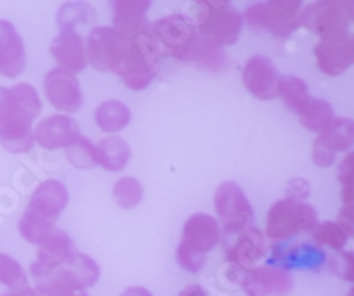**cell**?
Listing matches in <instances>:
<instances>
[{
	"mask_svg": "<svg viewBox=\"0 0 354 296\" xmlns=\"http://www.w3.org/2000/svg\"><path fill=\"white\" fill-rule=\"evenodd\" d=\"M160 53L147 33L131 39L128 52L124 53L121 64L113 73L124 82V86L131 91H144L151 86L158 73Z\"/></svg>",
	"mask_w": 354,
	"mask_h": 296,
	"instance_id": "5",
	"label": "cell"
},
{
	"mask_svg": "<svg viewBox=\"0 0 354 296\" xmlns=\"http://www.w3.org/2000/svg\"><path fill=\"white\" fill-rule=\"evenodd\" d=\"M220 243V225L218 220L205 213H197L186 220L183 228L181 247L205 256Z\"/></svg>",
	"mask_w": 354,
	"mask_h": 296,
	"instance_id": "17",
	"label": "cell"
},
{
	"mask_svg": "<svg viewBox=\"0 0 354 296\" xmlns=\"http://www.w3.org/2000/svg\"><path fill=\"white\" fill-rule=\"evenodd\" d=\"M4 296H44L43 293H39L37 289L34 288H24V289H18V291H8Z\"/></svg>",
	"mask_w": 354,
	"mask_h": 296,
	"instance_id": "41",
	"label": "cell"
},
{
	"mask_svg": "<svg viewBox=\"0 0 354 296\" xmlns=\"http://www.w3.org/2000/svg\"><path fill=\"white\" fill-rule=\"evenodd\" d=\"M53 229H55V220L46 219V216L39 215L28 207L20 220V234L27 239L28 243L39 245Z\"/></svg>",
	"mask_w": 354,
	"mask_h": 296,
	"instance_id": "29",
	"label": "cell"
},
{
	"mask_svg": "<svg viewBox=\"0 0 354 296\" xmlns=\"http://www.w3.org/2000/svg\"><path fill=\"white\" fill-rule=\"evenodd\" d=\"M319 140H321L328 149L337 153H351L354 142V122L353 119L347 118H335L330 124L326 126V130H322L319 133Z\"/></svg>",
	"mask_w": 354,
	"mask_h": 296,
	"instance_id": "26",
	"label": "cell"
},
{
	"mask_svg": "<svg viewBox=\"0 0 354 296\" xmlns=\"http://www.w3.org/2000/svg\"><path fill=\"white\" fill-rule=\"evenodd\" d=\"M25 64L27 55L24 39L11 21L0 20V75L8 78L20 77Z\"/></svg>",
	"mask_w": 354,
	"mask_h": 296,
	"instance_id": "18",
	"label": "cell"
},
{
	"mask_svg": "<svg viewBox=\"0 0 354 296\" xmlns=\"http://www.w3.org/2000/svg\"><path fill=\"white\" fill-rule=\"evenodd\" d=\"M80 126L73 118L55 114L44 118L34 130V140L44 149H62L69 147L80 138Z\"/></svg>",
	"mask_w": 354,
	"mask_h": 296,
	"instance_id": "14",
	"label": "cell"
},
{
	"mask_svg": "<svg viewBox=\"0 0 354 296\" xmlns=\"http://www.w3.org/2000/svg\"><path fill=\"white\" fill-rule=\"evenodd\" d=\"M151 8L149 0H117L113 2V29L128 39H135L144 34L149 27L147 11Z\"/></svg>",
	"mask_w": 354,
	"mask_h": 296,
	"instance_id": "19",
	"label": "cell"
},
{
	"mask_svg": "<svg viewBox=\"0 0 354 296\" xmlns=\"http://www.w3.org/2000/svg\"><path fill=\"white\" fill-rule=\"evenodd\" d=\"M301 0H270L248 6L243 21L257 30H266L274 37L286 39L299 27Z\"/></svg>",
	"mask_w": 354,
	"mask_h": 296,
	"instance_id": "4",
	"label": "cell"
},
{
	"mask_svg": "<svg viewBox=\"0 0 354 296\" xmlns=\"http://www.w3.org/2000/svg\"><path fill=\"white\" fill-rule=\"evenodd\" d=\"M0 286L8 288L9 291L27 288V277L18 261L6 254H0Z\"/></svg>",
	"mask_w": 354,
	"mask_h": 296,
	"instance_id": "35",
	"label": "cell"
},
{
	"mask_svg": "<svg viewBox=\"0 0 354 296\" xmlns=\"http://www.w3.org/2000/svg\"><path fill=\"white\" fill-rule=\"evenodd\" d=\"M326 261V254L315 245L301 243L294 245L290 248L278 247L273 250V256L270 259V266L282 268L289 272L290 268H310L317 270Z\"/></svg>",
	"mask_w": 354,
	"mask_h": 296,
	"instance_id": "23",
	"label": "cell"
},
{
	"mask_svg": "<svg viewBox=\"0 0 354 296\" xmlns=\"http://www.w3.org/2000/svg\"><path fill=\"white\" fill-rule=\"evenodd\" d=\"M44 93L48 102L64 114H75L84 105V94L77 77L61 68L50 69L44 77Z\"/></svg>",
	"mask_w": 354,
	"mask_h": 296,
	"instance_id": "12",
	"label": "cell"
},
{
	"mask_svg": "<svg viewBox=\"0 0 354 296\" xmlns=\"http://www.w3.org/2000/svg\"><path fill=\"white\" fill-rule=\"evenodd\" d=\"M353 295H354V291H351V293H349V296H353Z\"/></svg>",
	"mask_w": 354,
	"mask_h": 296,
	"instance_id": "44",
	"label": "cell"
},
{
	"mask_svg": "<svg viewBox=\"0 0 354 296\" xmlns=\"http://www.w3.org/2000/svg\"><path fill=\"white\" fill-rule=\"evenodd\" d=\"M129 43L131 39L117 33L113 27H93L85 45L87 64L97 71H115L128 52Z\"/></svg>",
	"mask_w": 354,
	"mask_h": 296,
	"instance_id": "10",
	"label": "cell"
},
{
	"mask_svg": "<svg viewBox=\"0 0 354 296\" xmlns=\"http://www.w3.org/2000/svg\"><path fill=\"white\" fill-rule=\"evenodd\" d=\"M113 199L122 210H133L144 199V187L135 178H121L113 185Z\"/></svg>",
	"mask_w": 354,
	"mask_h": 296,
	"instance_id": "33",
	"label": "cell"
},
{
	"mask_svg": "<svg viewBox=\"0 0 354 296\" xmlns=\"http://www.w3.org/2000/svg\"><path fill=\"white\" fill-rule=\"evenodd\" d=\"M68 296H87V295H85V291H78V293H73V295H68Z\"/></svg>",
	"mask_w": 354,
	"mask_h": 296,
	"instance_id": "43",
	"label": "cell"
},
{
	"mask_svg": "<svg viewBox=\"0 0 354 296\" xmlns=\"http://www.w3.org/2000/svg\"><path fill=\"white\" fill-rule=\"evenodd\" d=\"M96 124L100 126L101 131H106V133H117V131L124 130L126 126L131 121V112H129L128 107L122 102H115V100H110V102L101 103L96 109Z\"/></svg>",
	"mask_w": 354,
	"mask_h": 296,
	"instance_id": "27",
	"label": "cell"
},
{
	"mask_svg": "<svg viewBox=\"0 0 354 296\" xmlns=\"http://www.w3.org/2000/svg\"><path fill=\"white\" fill-rule=\"evenodd\" d=\"M185 61H194L204 68L211 69V71H221L227 66V55L218 46L209 45L204 39H197Z\"/></svg>",
	"mask_w": 354,
	"mask_h": 296,
	"instance_id": "30",
	"label": "cell"
},
{
	"mask_svg": "<svg viewBox=\"0 0 354 296\" xmlns=\"http://www.w3.org/2000/svg\"><path fill=\"white\" fill-rule=\"evenodd\" d=\"M310 234L317 245H324V247H330L337 252L344 250L347 239H349V234L337 222H317L315 228L310 231Z\"/></svg>",
	"mask_w": 354,
	"mask_h": 296,
	"instance_id": "32",
	"label": "cell"
},
{
	"mask_svg": "<svg viewBox=\"0 0 354 296\" xmlns=\"http://www.w3.org/2000/svg\"><path fill=\"white\" fill-rule=\"evenodd\" d=\"M97 165L109 172H121L131 158V147L121 137L101 138L96 144Z\"/></svg>",
	"mask_w": 354,
	"mask_h": 296,
	"instance_id": "24",
	"label": "cell"
},
{
	"mask_svg": "<svg viewBox=\"0 0 354 296\" xmlns=\"http://www.w3.org/2000/svg\"><path fill=\"white\" fill-rule=\"evenodd\" d=\"M66 156L77 169H93L97 165L96 146L85 137H80L77 142L66 147Z\"/></svg>",
	"mask_w": 354,
	"mask_h": 296,
	"instance_id": "34",
	"label": "cell"
},
{
	"mask_svg": "<svg viewBox=\"0 0 354 296\" xmlns=\"http://www.w3.org/2000/svg\"><path fill=\"white\" fill-rule=\"evenodd\" d=\"M266 236L274 243H283L299 232H310L317 223V213L310 204L294 199H282L268 213Z\"/></svg>",
	"mask_w": 354,
	"mask_h": 296,
	"instance_id": "8",
	"label": "cell"
},
{
	"mask_svg": "<svg viewBox=\"0 0 354 296\" xmlns=\"http://www.w3.org/2000/svg\"><path fill=\"white\" fill-rule=\"evenodd\" d=\"M94 21V9L85 2H68L57 15V25L61 33H77L78 25Z\"/></svg>",
	"mask_w": 354,
	"mask_h": 296,
	"instance_id": "28",
	"label": "cell"
},
{
	"mask_svg": "<svg viewBox=\"0 0 354 296\" xmlns=\"http://www.w3.org/2000/svg\"><path fill=\"white\" fill-rule=\"evenodd\" d=\"M68 203V188L57 179H48V181L41 183L39 187L36 188V192L30 197V203H28V210L36 211L39 215L57 222V219L66 210Z\"/></svg>",
	"mask_w": 354,
	"mask_h": 296,
	"instance_id": "22",
	"label": "cell"
},
{
	"mask_svg": "<svg viewBox=\"0 0 354 296\" xmlns=\"http://www.w3.org/2000/svg\"><path fill=\"white\" fill-rule=\"evenodd\" d=\"M353 24V2L346 0H322L301 9L299 25L317 34L321 39H340L349 36Z\"/></svg>",
	"mask_w": 354,
	"mask_h": 296,
	"instance_id": "6",
	"label": "cell"
},
{
	"mask_svg": "<svg viewBox=\"0 0 354 296\" xmlns=\"http://www.w3.org/2000/svg\"><path fill=\"white\" fill-rule=\"evenodd\" d=\"M278 75L277 68L268 57L254 55L243 68V84L252 96L262 102H270L278 96Z\"/></svg>",
	"mask_w": 354,
	"mask_h": 296,
	"instance_id": "13",
	"label": "cell"
},
{
	"mask_svg": "<svg viewBox=\"0 0 354 296\" xmlns=\"http://www.w3.org/2000/svg\"><path fill=\"white\" fill-rule=\"evenodd\" d=\"M312 160L319 167H330L335 162V153L331 149H328L319 138H315L314 149H312Z\"/></svg>",
	"mask_w": 354,
	"mask_h": 296,
	"instance_id": "38",
	"label": "cell"
},
{
	"mask_svg": "<svg viewBox=\"0 0 354 296\" xmlns=\"http://www.w3.org/2000/svg\"><path fill=\"white\" fill-rule=\"evenodd\" d=\"M266 256H268L266 238L254 225L239 232L236 243L227 250V259H229L230 266L243 270V273L257 268Z\"/></svg>",
	"mask_w": 354,
	"mask_h": 296,
	"instance_id": "16",
	"label": "cell"
},
{
	"mask_svg": "<svg viewBox=\"0 0 354 296\" xmlns=\"http://www.w3.org/2000/svg\"><path fill=\"white\" fill-rule=\"evenodd\" d=\"M287 192H289V199L301 201L303 203V199H305L306 195L310 194V185H308V181L303 178L290 179Z\"/></svg>",
	"mask_w": 354,
	"mask_h": 296,
	"instance_id": "39",
	"label": "cell"
},
{
	"mask_svg": "<svg viewBox=\"0 0 354 296\" xmlns=\"http://www.w3.org/2000/svg\"><path fill=\"white\" fill-rule=\"evenodd\" d=\"M41 112L37 91L28 84L0 87V144L9 153L20 154L32 149V122Z\"/></svg>",
	"mask_w": 354,
	"mask_h": 296,
	"instance_id": "1",
	"label": "cell"
},
{
	"mask_svg": "<svg viewBox=\"0 0 354 296\" xmlns=\"http://www.w3.org/2000/svg\"><path fill=\"white\" fill-rule=\"evenodd\" d=\"M37 247H39V252L32 266L41 268V270H50V268L69 263L78 254V248L73 243L71 236L57 228Z\"/></svg>",
	"mask_w": 354,
	"mask_h": 296,
	"instance_id": "20",
	"label": "cell"
},
{
	"mask_svg": "<svg viewBox=\"0 0 354 296\" xmlns=\"http://www.w3.org/2000/svg\"><path fill=\"white\" fill-rule=\"evenodd\" d=\"M52 55L68 73H80L87 68L85 41L78 33H61L52 43Z\"/></svg>",
	"mask_w": 354,
	"mask_h": 296,
	"instance_id": "21",
	"label": "cell"
},
{
	"mask_svg": "<svg viewBox=\"0 0 354 296\" xmlns=\"http://www.w3.org/2000/svg\"><path fill=\"white\" fill-rule=\"evenodd\" d=\"M30 273L44 296H68L93 288L100 279V266L93 257L78 252L69 263L50 270L30 266Z\"/></svg>",
	"mask_w": 354,
	"mask_h": 296,
	"instance_id": "2",
	"label": "cell"
},
{
	"mask_svg": "<svg viewBox=\"0 0 354 296\" xmlns=\"http://www.w3.org/2000/svg\"><path fill=\"white\" fill-rule=\"evenodd\" d=\"M179 296H207V293H205L198 284H189L179 293Z\"/></svg>",
	"mask_w": 354,
	"mask_h": 296,
	"instance_id": "40",
	"label": "cell"
},
{
	"mask_svg": "<svg viewBox=\"0 0 354 296\" xmlns=\"http://www.w3.org/2000/svg\"><path fill=\"white\" fill-rule=\"evenodd\" d=\"M197 34L209 45L223 48L236 45L243 29V15L229 0H197Z\"/></svg>",
	"mask_w": 354,
	"mask_h": 296,
	"instance_id": "3",
	"label": "cell"
},
{
	"mask_svg": "<svg viewBox=\"0 0 354 296\" xmlns=\"http://www.w3.org/2000/svg\"><path fill=\"white\" fill-rule=\"evenodd\" d=\"M121 296H153V293L149 289L140 288V286H135V288H128Z\"/></svg>",
	"mask_w": 354,
	"mask_h": 296,
	"instance_id": "42",
	"label": "cell"
},
{
	"mask_svg": "<svg viewBox=\"0 0 354 296\" xmlns=\"http://www.w3.org/2000/svg\"><path fill=\"white\" fill-rule=\"evenodd\" d=\"M214 207L218 213V225L227 234H239L254 223V207L246 199L245 192L234 181L221 183L214 194Z\"/></svg>",
	"mask_w": 354,
	"mask_h": 296,
	"instance_id": "9",
	"label": "cell"
},
{
	"mask_svg": "<svg viewBox=\"0 0 354 296\" xmlns=\"http://www.w3.org/2000/svg\"><path fill=\"white\" fill-rule=\"evenodd\" d=\"M147 36L156 46L160 57H176L185 61L197 41L195 24L185 15H169L147 27Z\"/></svg>",
	"mask_w": 354,
	"mask_h": 296,
	"instance_id": "7",
	"label": "cell"
},
{
	"mask_svg": "<svg viewBox=\"0 0 354 296\" xmlns=\"http://www.w3.org/2000/svg\"><path fill=\"white\" fill-rule=\"evenodd\" d=\"M278 96L282 98L283 103L292 112H296L301 107V103L310 96L308 86L301 78L294 77V75H283L278 80Z\"/></svg>",
	"mask_w": 354,
	"mask_h": 296,
	"instance_id": "31",
	"label": "cell"
},
{
	"mask_svg": "<svg viewBox=\"0 0 354 296\" xmlns=\"http://www.w3.org/2000/svg\"><path fill=\"white\" fill-rule=\"evenodd\" d=\"M331 272L337 277H340L342 280L347 282H353L354 279V256L353 252L338 250L335 252L333 257L330 259Z\"/></svg>",
	"mask_w": 354,
	"mask_h": 296,
	"instance_id": "37",
	"label": "cell"
},
{
	"mask_svg": "<svg viewBox=\"0 0 354 296\" xmlns=\"http://www.w3.org/2000/svg\"><path fill=\"white\" fill-rule=\"evenodd\" d=\"M338 181L342 183V197L346 207H353L354 201V154L347 153L338 167Z\"/></svg>",
	"mask_w": 354,
	"mask_h": 296,
	"instance_id": "36",
	"label": "cell"
},
{
	"mask_svg": "<svg viewBox=\"0 0 354 296\" xmlns=\"http://www.w3.org/2000/svg\"><path fill=\"white\" fill-rule=\"evenodd\" d=\"M294 114L298 115L306 130L315 131V133H321L322 130H326V126L335 119L333 107L324 102V100H317V98L312 96L306 98Z\"/></svg>",
	"mask_w": 354,
	"mask_h": 296,
	"instance_id": "25",
	"label": "cell"
},
{
	"mask_svg": "<svg viewBox=\"0 0 354 296\" xmlns=\"http://www.w3.org/2000/svg\"><path fill=\"white\" fill-rule=\"evenodd\" d=\"M241 286L246 296H287L294 289V279L287 270L268 264L243 273Z\"/></svg>",
	"mask_w": 354,
	"mask_h": 296,
	"instance_id": "11",
	"label": "cell"
},
{
	"mask_svg": "<svg viewBox=\"0 0 354 296\" xmlns=\"http://www.w3.org/2000/svg\"><path fill=\"white\" fill-rule=\"evenodd\" d=\"M317 68L328 77H338L353 66L354 39L353 36L340 39H321L314 48Z\"/></svg>",
	"mask_w": 354,
	"mask_h": 296,
	"instance_id": "15",
	"label": "cell"
}]
</instances>
